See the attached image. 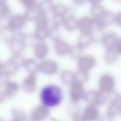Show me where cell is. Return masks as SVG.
<instances>
[{
  "label": "cell",
  "mask_w": 121,
  "mask_h": 121,
  "mask_svg": "<svg viewBox=\"0 0 121 121\" xmlns=\"http://www.w3.org/2000/svg\"><path fill=\"white\" fill-rule=\"evenodd\" d=\"M50 27H35V29H34V32L32 34H33L36 41L37 42H42V41H46L47 38H49Z\"/></svg>",
  "instance_id": "obj_25"
},
{
  "label": "cell",
  "mask_w": 121,
  "mask_h": 121,
  "mask_svg": "<svg viewBox=\"0 0 121 121\" xmlns=\"http://www.w3.org/2000/svg\"><path fill=\"white\" fill-rule=\"evenodd\" d=\"M93 43H95V41L92 34H81L77 39L76 45L85 51L89 48Z\"/></svg>",
  "instance_id": "obj_22"
},
{
  "label": "cell",
  "mask_w": 121,
  "mask_h": 121,
  "mask_svg": "<svg viewBox=\"0 0 121 121\" xmlns=\"http://www.w3.org/2000/svg\"><path fill=\"white\" fill-rule=\"evenodd\" d=\"M50 1H52V2H54V1H55V0H50Z\"/></svg>",
  "instance_id": "obj_53"
},
{
  "label": "cell",
  "mask_w": 121,
  "mask_h": 121,
  "mask_svg": "<svg viewBox=\"0 0 121 121\" xmlns=\"http://www.w3.org/2000/svg\"><path fill=\"white\" fill-rule=\"evenodd\" d=\"M105 10L104 7L101 4H97V5H91L90 9V16L93 19L95 18L99 15H100Z\"/></svg>",
  "instance_id": "obj_34"
},
{
  "label": "cell",
  "mask_w": 121,
  "mask_h": 121,
  "mask_svg": "<svg viewBox=\"0 0 121 121\" xmlns=\"http://www.w3.org/2000/svg\"><path fill=\"white\" fill-rule=\"evenodd\" d=\"M8 47L12 55L13 54H22L23 52L26 48V46L22 41L21 32L15 34L13 38L9 42Z\"/></svg>",
  "instance_id": "obj_13"
},
{
  "label": "cell",
  "mask_w": 121,
  "mask_h": 121,
  "mask_svg": "<svg viewBox=\"0 0 121 121\" xmlns=\"http://www.w3.org/2000/svg\"><path fill=\"white\" fill-rule=\"evenodd\" d=\"M38 66L39 61L35 58H26L22 68L25 70L27 74L37 75V73H39Z\"/></svg>",
  "instance_id": "obj_20"
},
{
  "label": "cell",
  "mask_w": 121,
  "mask_h": 121,
  "mask_svg": "<svg viewBox=\"0 0 121 121\" xmlns=\"http://www.w3.org/2000/svg\"><path fill=\"white\" fill-rule=\"evenodd\" d=\"M109 97V95L101 92L99 90H90L86 92L83 100H85L89 104H94L99 107L108 102Z\"/></svg>",
  "instance_id": "obj_3"
},
{
  "label": "cell",
  "mask_w": 121,
  "mask_h": 121,
  "mask_svg": "<svg viewBox=\"0 0 121 121\" xmlns=\"http://www.w3.org/2000/svg\"><path fill=\"white\" fill-rule=\"evenodd\" d=\"M90 79V73L83 72L81 71H76L74 74V83L85 85ZM73 83V84H74Z\"/></svg>",
  "instance_id": "obj_28"
},
{
  "label": "cell",
  "mask_w": 121,
  "mask_h": 121,
  "mask_svg": "<svg viewBox=\"0 0 121 121\" xmlns=\"http://www.w3.org/2000/svg\"><path fill=\"white\" fill-rule=\"evenodd\" d=\"M21 89V85L15 81H9L7 84L4 86V91L7 99H13L16 97L18 94L19 91Z\"/></svg>",
  "instance_id": "obj_18"
},
{
  "label": "cell",
  "mask_w": 121,
  "mask_h": 121,
  "mask_svg": "<svg viewBox=\"0 0 121 121\" xmlns=\"http://www.w3.org/2000/svg\"><path fill=\"white\" fill-rule=\"evenodd\" d=\"M94 22L95 24V28L104 32L105 28L114 24V14L105 9L100 15L94 18Z\"/></svg>",
  "instance_id": "obj_5"
},
{
  "label": "cell",
  "mask_w": 121,
  "mask_h": 121,
  "mask_svg": "<svg viewBox=\"0 0 121 121\" xmlns=\"http://www.w3.org/2000/svg\"><path fill=\"white\" fill-rule=\"evenodd\" d=\"M83 52H84V50H82L81 47H78L76 44L75 46H71V50H70L69 52V56L73 60H77L83 55Z\"/></svg>",
  "instance_id": "obj_32"
},
{
  "label": "cell",
  "mask_w": 121,
  "mask_h": 121,
  "mask_svg": "<svg viewBox=\"0 0 121 121\" xmlns=\"http://www.w3.org/2000/svg\"><path fill=\"white\" fill-rule=\"evenodd\" d=\"M95 30V24L91 16H82L78 18V31L81 34H92Z\"/></svg>",
  "instance_id": "obj_8"
},
{
  "label": "cell",
  "mask_w": 121,
  "mask_h": 121,
  "mask_svg": "<svg viewBox=\"0 0 121 121\" xmlns=\"http://www.w3.org/2000/svg\"><path fill=\"white\" fill-rule=\"evenodd\" d=\"M11 114H12L13 118L14 119H20L22 121H28L29 118L27 117V114L24 112L22 109H18V108H15L11 110Z\"/></svg>",
  "instance_id": "obj_31"
},
{
  "label": "cell",
  "mask_w": 121,
  "mask_h": 121,
  "mask_svg": "<svg viewBox=\"0 0 121 121\" xmlns=\"http://www.w3.org/2000/svg\"><path fill=\"white\" fill-rule=\"evenodd\" d=\"M106 114L112 118H115L118 115L121 114L120 101H119V95H115L111 98V99L108 103Z\"/></svg>",
  "instance_id": "obj_16"
},
{
  "label": "cell",
  "mask_w": 121,
  "mask_h": 121,
  "mask_svg": "<svg viewBox=\"0 0 121 121\" xmlns=\"http://www.w3.org/2000/svg\"><path fill=\"white\" fill-rule=\"evenodd\" d=\"M53 5L54 2H52L50 0H42L40 3H38L39 9L42 13H45L47 14H49L50 13H52Z\"/></svg>",
  "instance_id": "obj_30"
},
{
  "label": "cell",
  "mask_w": 121,
  "mask_h": 121,
  "mask_svg": "<svg viewBox=\"0 0 121 121\" xmlns=\"http://www.w3.org/2000/svg\"><path fill=\"white\" fill-rule=\"evenodd\" d=\"M97 66V60L92 55L83 54L77 60V70L90 73Z\"/></svg>",
  "instance_id": "obj_6"
},
{
  "label": "cell",
  "mask_w": 121,
  "mask_h": 121,
  "mask_svg": "<svg viewBox=\"0 0 121 121\" xmlns=\"http://www.w3.org/2000/svg\"><path fill=\"white\" fill-rule=\"evenodd\" d=\"M9 6V1L8 0H0V9Z\"/></svg>",
  "instance_id": "obj_46"
},
{
  "label": "cell",
  "mask_w": 121,
  "mask_h": 121,
  "mask_svg": "<svg viewBox=\"0 0 121 121\" xmlns=\"http://www.w3.org/2000/svg\"><path fill=\"white\" fill-rule=\"evenodd\" d=\"M49 114L50 110L48 108L40 104L32 109L29 114V121H45L49 117Z\"/></svg>",
  "instance_id": "obj_11"
},
{
  "label": "cell",
  "mask_w": 121,
  "mask_h": 121,
  "mask_svg": "<svg viewBox=\"0 0 121 121\" xmlns=\"http://www.w3.org/2000/svg\"><path fill=\"white\" fill-rule=\"evenodd\" d=\"M97 121H114V118L109 116L107 114H102V115L99 116V119Z\"/></svg>",
  "instance_id": "obj_40"
},
{
  "label": "cell",
  "mask_w": 121,
  "mask_h": 121,
  "mask_svg": "<svg viewBox=\"0 0 121 121\" xmlns=\"http://www.w3.org/2000/svg\"><path fill=\"white\" fill-rule=\"evenodd\" d=\"M37 75L27 74L21 83V90L25 94L31 95L37 89Z\"/></svg>",
  "instance_id": "obj_14"
},
{
  "label": "cell",
  "mask_w": 121,
  "mask_h": 121,
  "mask_svg": "<svg viewBox=\"0 0 121 121\" xmlns=\"http://www.w3.org/2000/svg\"><path fill=\"white\" fill-rule=\"evenodd\" d=\"M71 2L74 5L80 7V6L84 5L86 3H87V0H71Z\"/></svg>",
  "instance_id": "obj_41"
},
{
  "label": "cell",
  "mask_w": 121,
  "mask_h": 121,
  "mask_svg": "<svg viewBox=\"0 0 121 121\" xmlns=\"http://www.w3.org/2000/svg\"><path fill=\"white\" fill-rule=\"evenodd\" d=\"M3 66H4V62H2V61L0 60V71H3Z\"/></svg>",
  "instance_id": "obj_47"
},
{
  "label": "cell",
  "mask_w": 121,
  "mask_h": 121,
  "mask_svg": "<svg viewBox=\"0 0 121 121\" xmlns=\"http://www.w3.org/2000/svg\"><path fill=\"white\" fill-rule=\"evenodd\" d=\"M114 24L121 27V12L114 14Z\"/></svg>",
  "instance_id": "obj_39"
},
{
  "label": "cell",
  "mask_w": 121,
  "mask_h": 121,
  "mask_svg": "<svg viewBox=\"0 0 121 121\" xmlns=\"http://www.w3.org/2000/svg\"><path fill=\"white\" fill-rule=\"evenodd\" d=\"M74 74L75 71L71 70H63L60 72L59 78H60V82L62 83L64 86H71L74 83Z\"/></svg>",
  "instance_id": "obj_24"
},
{
  "label": "cell",
  "mask_w": 121,
  "mask_h": 121,
  "mask_svg": "<svg viewBox=\"0 0 121 121\" xmlns=\"http://www.w3.org/2000/svg\"><path fill=\"white\" fill-rule=\"evenodd\" d=\"M19 69H20V67L10 58L4 62L3 71H4L9 77L16 76L17 74V72H18Z\"/></svg>",
  "instance_id": "obj_21"
},
{
  "label": "cell",
  "mask_w": 121,
  "mask_h": 121,
  "mask_svg": "<svg viewBox=\"0 0 121 121\" xmlns=\"http://www.w3.org/2000/svg\"><path fill=\"white\" fill-rule=\"evenodd\" d=\"M114 1H115V2H120L121 0H114Z\"/></svg>",
  "instance_id": "obj_52"
},
{
  "label": "cell",
  "mask_w": 121,
  "mask_h": 121,
  "mask_svg": "<svg viewBox=\"0 0 121 121\" xmlns=\"http://www.w3.org/2000/svg\"><path fill=\"white\" fill-rule=\"evenodd\" d=\"M69 8L64 4L61 3H57L54 4L53 8H52V13L54 16H58L60 17H66L69 13Z\"/></svg>",
  "instance_id": "obj_26"
},
{
  "label": "cell",
  "mask_w": 121,
  "mask_h": 121,
  "mask_svg": "<svg viewBox=\"0 0 121 121\" xmlns=\"http://www.w3.org/2000/svg\"><path fill=\"white\" fill-rule=\"evenodd\" d=\"M0 121H4V119H3V118H1V117H0Z\"/></svg>",
  "instance_id": "obj_51"
},
{
  "label": "cell",
  "mask_w": 121,
  "mask_h": 121,
  "mask_svg": "<svg viewBox=\"0 0 121 121\" xmlns=\"http://www.w3.org/2000/svg\"><path fill=\"white\" fill-rule=\"evenodd\" d=\"M82 116L86 121H97L100 116L99 107L94 104H87L83 109Z\"/></svg>",
  "instance_id": "obj_17"
},
{
  "label": "cell",
  "mask_w": 121,
  "mask_h": 121,
  "mask_svg": "<svg viewBox=\"0 0 121 121\" xmlns=\"http://www.w3.org/2000/svg\"><path fill=\"white\" fill-rule=\"evenodd\" d=\"M116 87L115 78L110 73H103L98 79V90L107 95L114 94Z\"/></svg>",
  "instance_id": "obj_2"
},
{
  "label": "cell",
  "mask_w": 121,
  "mask_h": 121,
  "mask_svg": "<svg viewBox=\"0 0 121 121\" xmlns=\"http://www.w3.org/2000/svg\"><path fill=\"white\" fill-rule=\"evenodd\" d=\"M6 99H7V98H6V95H5V94H4V90L0 89V104H4Z\"/></svg>",
  "instance_id": "obj_44"
},
{
  "label": "cell",
  "mask_w": 121,
  "mask_h": 121,
  "mask_svg": "<svg viewBox=\"0 0 121 121\" xmlns=\"http://www.w3.org/2000/svg\"><path fill=\"white\" fill-rule=\"evenodd\" d=\"M62 27L68 32H73L78 30V18L73 14H68L64 18Z\"/></svg>",
  "instance_id": "obj_19"
},
{
  "label": "cell",
  "mask_w": 121,
  "mask_h": 121,
  "mask_svg": "<svg viewBox=\"0 0 121 121\" xmlns=\"http://www.w3.org/2000/svg\"><path fill=\"white\" fill-rule=\"evenodd\" d=\"M28 121H29V120H28Z\"/></svg>",
  "instance_id": "obj_55"
},
{
  "label": "cell",
  "mask_w": 121,
  "mask_h": 121,
  "mask_svg": "<svg viewBox=\"0 0 121 121\" xmlns=\"http://www.w3.org/2000/svg\"><path fill=\"white\" fill-rule=\"evenodd\" d=\"M10 59H12L14 62L19 66V67H22L23 66V64L25 62L26 57L23 56V54H13L11 56Z\"/></svg>",
  "instance_id": "obj_36"
},
{
  "label": "cell",
  "mask_w": 121,
  "mask_h": 121,
  "mask_svg": "<svg viewBox=\"0 0 121 121\" xmlns=\"http://www.w3.org/2000/svg\"><path fill=\"white\" fill-rule=\"evenodd\" d=\"M49 45L46 42V41L42 42H36L32 47V53L36 60H42L47 58L49 55Z\"/></svg>",
  "instance_id": "obj_9"
},
{
  "label": "cell",
  "mask_w": 121,
  "mask_h": 121,
  "mask_svg": "<svg viewBox=\"0 0 121 121\" xmlns=\"http://www.w3.org/2000/svg\"><path fill=\"white\" fill-rule=\"evenodd\" d=\"M119 55L115 50L105 51L104 54V60L108 65H114L119 60Z\"/></svg>",
  "instance_id": "obj_27"
},
{
  "label": "cell",
  "mask_w": 121,
  "mask_h": 121,
  "mask_svg": "<svg viewBox=\"0 0 121 121\" xmlns=\"http://www.w3.org/2000/svg\"><path fill=\"white\" fill-rule=\"evenodd\" d=\"M119 101H120V109H121V95H119Z\"/></svg>",
  "instance_id": "obj_50"
},
{
  "label": "cell",
  "mask_w": 121,
  "mask_h": 121,
  "mask_svg": "<svg viewBox=\"0 0 121 121\" xmlns=\"http://www.w3.org/2000/svg\"><path fill=\"white\" fill-rule=\"evenodd\" d=\"M71 121H86V119H84V117L82 116V114H76V115L71 117Z\"/></svg>",
  "instance_id": "obj_42"
},
{
  "label": "cell",
  "mask_w": 121,
  "mask_h": 121,
  "mask_svg": "<svg viewBox=\"0 0 121 121\" xmlns=\"http://www.w3.org/2000/svg\"><path fill=\"white\" fill-rule=\"evenodd\" d=\"M20 4H22V5L25 8V10L32 8L35 7L38 3L37 2V0H17Z\"/></svg>",
  "instance_id": "obj_37"
},
{
  "label": "cell",
  "mask_w": 121,
  "mask_h": 121,
  "mask_svg": "<svg viewBox=\"0 0 121 121\" xmlns=\"http://www.w3.org/2000/svg\"><path fill=\"white\" fill-rule=\"evenodd\" d=\"M22 38L25 44L26 47H33L34 44L36 43V39L34 37L33 34H23L22 33Z\"/></svg>",
  "instance_id": "obj_35"
},
{
  "label": "cell",
  "mask_w": 121,
  "mask_h": 121,
  "mask_svg": "<svg viewBox=\"0 0 121 121\" xmlns=\"http://www.w3.org/2000/svg\"><path fill=\"white\" fill-rule=\"evenodd\" d=\"M81 105L79 104V103L72 102V101H70L69 104L66 106V112L69 114L71 117L76 115V114H81Z\"/></svg>",
  "instance_id": "obj_29"
},
{
  "label": "cell",
  "mask_w": 121,
  "mask_h": 121,
  "mask_svg": "<svg viewBox=\"0 0 121 121\" xmlns=\"http://www.w3.org/2000/svg\"><path fill=\"white\" fill-rule=\"evenodd\" d=\"M86 89L84 85L74 83L70 86L69 89V98L70 101L79 103L81 100H83L86 95Z\"/></svg>",
  "instance_id": "obj_12"
},
{
  "label": "cell",
  "mask_w": 121,
  "mask_h": 121,
  "mask_svg": "<svg viewBox=\"0 0 121 121\" xmlns=\"http://www.w3.org/2000/svg\"><path fill=\"white\" fill-rule=\"evenodd\" d=\"M0 25H1V21H0Z\"/></svg>",
  "instance_id": "obj_54"
},
{
  "label": "cell",
  "mask_w": 121,
  "mask_h": 121,
  "mask_svg": "<svg viewBox=\"0 0 121 121\" xmlns=\"http://www.w3.org/2000/svg\"><path fill=\"white\" fill-rule=\"evenodd\" d=\"M9 121H22V120H20V119H14V118H13L12 119H10Z\"/></svg>",
  "instance_id": "obj_49"
},
{
  "label": "cell",
  "mask_w": 121,
  "mask_h": 121,
  "mask_svg": "<svg viewBox=\"0 0 121 121\" xmlns=\"http://www.w3.org/2000/svg\"><path fill=\"white\" fill-rule=\"evenodd\" d=\"M39 99L41 104L49 109L58 107L64 100L62 88L56 84L46 85L39 92Z\"/></svg>",
  "instance_id": "obj_1"
},
{
  "label": "cell",
  "mask_w": 121,
  "mask_h": 121,
  "mask_svg": "<svg viewBox=\"0 0 121 121\" xmlns=\"http://www.w3.org/2000/svg\"><path fill=\"white\" fill-rule=\"evenodd\" d=\"M27 22L28 21L24 13H17L13 15L6 24L11 31H13L14 33H17V32H20L26 27Z\"/></svg>",
  "instance_id": "obj_7"
},
{
  "label": "cell",
  "mask_w": 121,
  "mask_h": 121,
  "mask_svg": "<svg viewBox=\"0 0 121 121\" xmlns=\"http://www.w3.org/2000/svg\"><path fill=\"white\" fill-rule=\"evenodd\" d=\"M39 73L45 76H53L55 75L58 74L60 71V66L59 64L54 60H50V59H45L39 61L38 66Z\"/></svg>",
  "instance_id": "obj_4"
},
{
  "label": "cell",
  "mask_w": 121,
  "mask_h": 121,
  "mask_svg": "<svg viewBox=\"0 0 121 121\" xmlns=\"http://www.w3.org/2000/svg\"><path fill=\"white\" fill-rule=\"evenodd\" d=\"M12 16L13 13L9 6H7V7L3 8V9H0V21H1V22H8L9 21V19L12 17Z\"/></svg>",
  "instance_id": "obj_33"
},
{
  "label": "cell",
  "mask_w": 121,
  "mask_h": 121,
  "mask_svg": "<svg viewBox=\"0 0 121 121\" xmlns=\"http://www.w3.org/2000/svg\"><path fill=\"white\" fill-rule=\"evenodd\" d=\"M119 37L114 32H104L100 40V43L103 46L105 51L115 50L116 44H117Z\"/></svg>",
  "instance_id": "obj_15"
},
{
  "label": "cell",
  "mask_w": 121,
  "mask_h": 121,
  "mask_svg": "<svg viewBox=\"0 0 121 121\" xmlns=\"http://www.w3.org/2000/svg\"><path fill=\"white\" fill-rule=\"evenodd\" d=\"M16 33L11 31L7 26V24H1L0 25V41L4 43L9 44V42L13 38Z\"/></svg>",
  "instance_id": "obj_23"
},
{
  "label": "cell",
  "mask_w": 121,
  "mask_h": 121,
  "mask_svg": "<svg viewBox=\"0 0 121 121\" xmlns=\"http://www.w3.org/2000/svg\"><path fill=\"white\" fill-rule=\"evenodd\" d=\"M104 0H87V3H89L91 5H97V4H101V3Z\"/></svg>",
  "instance_id": "obj_45"
},
{
  "label": "cell",
  "mask_w": 121,
  "mask_h": 121,
  "mask_svg": "<svg viewBox=\"0 0 121 121\" xmlns=\"http://www.w3.org/2000/svg\"><path fill=\"white\" fill-rule=\"evenodd\" d=\"M71 47V46L70 45L69 42L61 37L53 42L54 53L59 57H65L66 56H69Z\"/></svg>",
  "instance_id": "obj_10"
},
{
  "label": "cell",
  "mask_w": 121,
  "mask_h": 121,
  "mask_svg": "<svg viewBox=\"0 0 121 121\" xmlns=\"http://www.w3.org/2000/svg\"><path fill=\"white\" fill-rule=\"evenodd\" d=\"M115 51L119 56H121V37H119V39H118L117 44L115 47Z\"/></svg>",
  "instance_id": "obj_43"
},
{
  "label": "cell",
  "mask_w": 121,
  "mask_h": 121,
  "mask_svg": "<svg viewBox=\"0 0 121 121\" xmlns=\"http://www.w3.org/2000/svg\"><path fill=\"white\" fill-rule=\"evenodd\" d=\"M9 78L10 77L4 71H0V87H4V86L10 81Z\"/></svg>",
  "instance_id": "obj_38"
},
{
  "label": "cell",
  "mask_w": 121,
  "mask_h": 121,
  "mask_svg": "<svg viewBox=\"0 0 121 121\" xmlns=\"http://www.w3.org/2000/svg\"><path fill=\"white\" fill-rule=\"evenodd\" d=\"M50 121H61V120H59V119H56V118L51 117V118H50Z\"/></svg>",
  "instance_id": "obj_48"
}]
</instances>
